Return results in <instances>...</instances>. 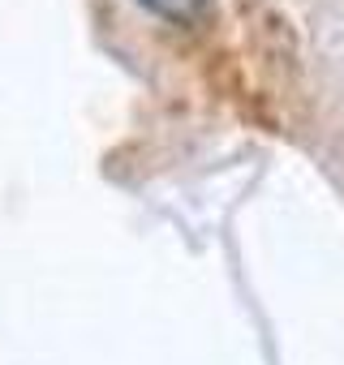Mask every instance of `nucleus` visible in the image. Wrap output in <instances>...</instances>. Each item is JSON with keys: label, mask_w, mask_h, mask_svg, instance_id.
Returning a JSON list of instances; mask_svg holds the SVG:
<instances>
[{"label": "nucleus", "mask_w": 344, "mask_h": 365, "mask_svg": "<svg viewBox=\"0 0 344 365\" xmlns=\"http://www.w3.org/2000/svg\"><path fill=\"white\" fill-rule=\"evenodd\" d=\"M138 5L151 9L155 18L172 22V26H190V22H198L211 9V0H138Z\"/></svg>", "instance_id": "nucleus-1"}]
</instances>
